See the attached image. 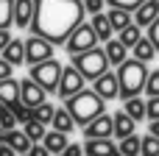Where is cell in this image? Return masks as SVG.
<instances>
[{
    "label": "cell",
    "mask_w": 159,
    "mask_h": 156,
    "mask_svg": "<svg viewBox=\"0 0 159 156\" xmlns=\"http://www.w3.org/2000/svg\"><path fill=\"white\" fill-rule=\"evenodd\" d=\"M84 3L81 0H34L31 33L48 39L53 47L64 45L70 33L84 22Z\"/></svg>",
    "instance_id": "cell-1"
},
{
    "label": "cell",
    "mask_w": 159,
    "mask_h": 156,
    "mask_svg": "<svg viewBox=\"0 0 159 156\" xmlns=\"http://www.w3.org/2000/svg\"><path fill=\"white\" fill-rule=\"evenodd\" d=\"M64 109L73 114V120H75V126H87L89 120H95L98 114H103L106 112V100L95 92V89H81V92H75V95H70L67 100H64Z\"/></svg>",
    "instance_id": "cell-2"
},
{
    "label": "cell",
    "mask_w": 159,
    "mask_h": 156,
    "mask_svg": "<svg viewBox=\"0 0 159 156\" xmlns=\"http://www.w3.org/2000/svg\"><path fill=\"white\" fill-rule=\"evenodd\" d=\"M117 87H120V98H137L145 89V78H148V67L137 59H126L123 64H117Z\"/></svg>",
    "instance_id": "cell-3"
},
{
    "label": "cell",
    "mask_w": 159,
    "mask_h": 156,
    "mask_svg": "<svg viewBox=\"0 0 159 156\" xmlns=\"http://www.w3.org/2000/svg\"><path fill=\"white\" fill-rule=\"evenodd\" d=\"M73 59V67L84 75V81H95L98 75H103L109 70V59L103 53V47H92V50H84V53H75L70 56Z\"/></svg>",
    "instance_id": "cell-4"
},
{
    "label": "cell",
    "mask_w": 159,
    "mask_h": 156,
    "mask_svg": "<svg viewBox=\"0 0 159 156\" xmlns=\"http://www.w3.org/2000/svg\"><path fill=\"white\" fill-rule=\"evenodd\" d=\"M28 78H31L36 87H42L45 92H56L59 78H61V64H59L56 59H48V61H39V64H31Z\"/></svg>",
    "instance_id": "cell-5"
},
{
    "label": "cell",
    "mask_w": 159,
    "mask_h": 156,
    "mask_svg": "<svg viewBox=\"0 0 159 156\" xmlns=\"http://www.w3.org/2000/svg\"><path fill=\"white\" fill-rule=\"evenodd\" d=\"M92 47H98V36H95V31H92L89 22H81V25L70 33V39L64 42V50H67L70 56L84 53V50H92Z\"/></svg>",
    "instance_id": "cell-6"
},
{
    "label": "cell",
    "mask_w": 159,
    "mask_h": 156,
    "mask_svg": "<svg viewBox=\"0 0 159 156\" xmlns=\"http://www.w3.org/2000/svg\"><path fill=\"white\" fill-rule=\"evenodd\" d=\"M53 56H56V47L48 39L34 36V33L25 39V64H39V61H48Z\"/></svg>",
    "instance_id": "cell-7"
},
{
    "label": "cell",
    "mask_w": 159,
    "mask_h": 156,
    "mask_svg": "<svg viewBox=\"0 0 159 156\" xmlns=\"http://www.w3.org/2000/svg\"><path fill=\"white\" fill-rule=\"evenodd\" d=\"M84 89V75L70 64V67H61V78H59V87H56V95L61 98V100H67L70 95H75V92H81Z\"/></svg>",
    "instance_id": "cell-8"
},
{
    "label": "cell",
    "mask_w": 159,
    "mask_h": 156,
    "mask_svg": "<svg viewBox=\"0 0 159 156\" xmlns=\"http://www.w3.org/2000/svg\"><path fill=\"white\" fill-rule=\"evenodd\" d=\"M84 128V140H112V114H98L95 120H89L87 126H81Z\"/></svg>",
    "instance_id": "cell-9"
},
{
    "label": "cell",
    "mask_w": 159,
    "mask_h": 156,
    "mask_svg": "<svg viewBox=\"0 0 159 156\" xmlns=\"http://www.w3.org/2000/svg\"><path fill=\"white\" fill-rule=\"evenodd\" d=\"M45 100H48V92H45L42 87H36L31 78H22V81H20V103H22V106L36 109V106L45 103Z\"/></svg>",
    "instance_id": "cell-10"
},
{
    "label": "cell",
    "mask_w": 159,
    "mask_h": 156,
    "mask_svg": "<svg viewBox=\"0 0 159 156\" xmlns=\"http://www.w3.org/2000/svg\"><path fill=\"white\" fill-rule=\"evenodd\" d=\"M95 92L103 98V100H115V98H120V87H117V75L112 73V70H106L103 75H98L95 78Z\"/></svg>",
    "instance_id": "cell-11"
},
{
    "label": "cell",
    "mask_w": 159,
    "mask_h": 156,
    "mask_svg": "<svg viewBox=\"0 0 159 156\" xmlns=\"http://www.w3.org/2000/svg\"><path fill=\"white\" fill-rule=\"evenodd\" d=\"M131 14H134V25L148 28V25L159 17V0H145V3H140Z\"/></svg>",
    "instance_id": "cell-12"
},
{
    "label": "cell",
    "mask_w": 159,
    "mask_h": 156,
    "mask_svg": "<svg viewBox=\"0 0 159 156\" xmlns=\"http://www.w3.org/2000/svg\"><path fill=\"white\" fill-rule=\"evenodd\" d=\"M0 53H3L0 59H6L11 67L25 64V39H20V36H17V39H11V42H8V45H6Z\"/></svg>",
    "instance_id": "cell-13"
},
{
    "label": "cell",
    "mask_w": 159,
    "mask_h": 156,
    "mask_svg": "<svg viewBox=\"0 0 159 156\" xmlns=\"http://www.w3.org/2000/svg\"><path fill=\"white\" fill-rule=\"evenodd\" d=\"M0 103L6 109H14L20 103V81L17 78H3L0 81Z\"/></svg>",
    "instance_id": "cell-14"
},
{
    "label": "cell",
    "mask_w": 159,
    "mask_h": 156,
    "mask_svg": "<svg viewBox=\"0 0 159 156\" xmlns=\"http://www.w3.org/2000/svg\"><path fill=\"white\" fill-rule=\"evenodd\" d=\"M3 142H6V145H8V148H11L17 156H25L28 151H31V145H34V142L25 137V131H20V128H11V131H6Z\"/></svg>",
    "instance_id": "cell-15"
},
{
    "label": "cell",
    "mask_w": 159,
    "mask_h": 156,
    "mask_svg": "<svg viewBox=\"0 0 159 156\" xmlns=\"http://www.w3.org/2000/svg\"><path fill=\"white\" fill-rule=\"evenodd\" d=\"M112 128H115V131H112V137L123 140V137H131V134H134L137 123H134V120L120 109V112H115V114H112Z\"/></svg>",
    "instance_id": "cell-16"
},
{
    "label": "cell",
    "mask_w": 159,
    "mask_h": 156,
    "mask_svg": "<svg viewBox=\"0 0 159 156\" xmlns=\"http://www.w3.org/2000/svg\"><path fill=\"white\" fill-rule=\"evenodd\" d=\"M89 25H92V31H95L98 42H109V39H115V28L109 25V17H106V11H98V14H92Z\"/></svg>",
    "instance_id": "cell-17"
},
{
    "label": "cell",
    "mask_w": 159,
    "mask_h": 156,
    "mask_svg": "<svg viewBox=\"0 0 159 156\" xmlns=\"http://www.w3.org/2000/svg\"><path fill=\"white\" fill-rule=\"evenodd\" d=\"M34 17V0H14V25L28 28Z\"/></svg>",
    "instance_id": "cell-18"
},
{
    "label": "cell",
    "mask_w": 159,
    "mask_h": 156,
    "mask_svg": "<svg viewBox=\"0 0 159 156\" xmlns=\"http://www.w3.org/2000/svg\"><path fill=\"white\" fill-rule=\"evenodd\" d=\"M81 148H84V156H109L117 145L112 140H87Z\"/></svg>",
    "instance_id": "cell-19"
},
{
    "label": "cell",
    "mask_w": 159,
    "mask_h": 156,
    "mask_svg": "<svg viewBox=\"0 0 159 156\" xmlns=\"http://www.w3.org/2000/svg\"><path fill=\"white\" fill-rule=\"evenodd\" d=\"M115 39H117V42H120V45H123L126 50H131V47H134V45H137V42L143 39V28L131 22V25H126L123 31H117V36H115Z\"/></svg>",
    "instance_id": "cell-20"
},
{
    "label": "cell",
    "mask_w": 159,
    "mask_h": 156,
    "mask_svg": "<svg viewBox=\"0 0 159 156\" xmlns=\"http://www.w3.org/2000/svg\"><path fill=\"white\" fill-rule=\"evenodd\" d=\"M131 59H137V61H143V64H148L151 59H157V47L151 45L148 36H143V39L131 47Z\"/></svg>",
    "instance_id": "cell-21"
},
{
    "label": "cell",
    "mask_w": 159,
    "mask_h": 156,
    "mask_svg": "<svg viewBox=\"0 0 159 156\" xmlns=\"http://www.w3.org/2000/svg\"><path fill=\"white\" fill-rule=\"evenodd\" d=\"M103 53H106V59H109V64H123L126 59H129V50L117 42V39H109V42H103Z\"/></svg>",
    "instance_id": "cell-22"
},
{
    "label": "cell",
    "mask_w": 159,
    "mask_h": 156,
    "mask_svg": "<svg viewBox=\"0 0 159 156\" xmlns=\"http://www.w3.org/2000/svg\"><path fill=\"white\" fill-rule=\"evenodd\" d=\"M50 126H53V131H61V134H70L73 128H75V120H73V114L61 106V109H56L53 112V120H50Z\"/></svg>",
    "instance_id": "cell-23"
},
{
    "label": "cell",
    "mask_w": 159,
    "mask_h": 156,
    "mask_svg": "<svg viewBox=\"0 0 159 156\" xmlns=\"http://www.w3.org/2000/svg\"><path fill=\"white\" fill-rule=\"evenodd\" d=\"M123 112L134 120V123H143L145 120V100L137 95V98H126L123 100Z\"/></svg>",
    "instance_id": "cell-24"
},
{
    "label": "cell",
    "mask_w": 159,
    "mask_h": 156,
    "mask_svg": "<svg viewBox=\"0 0 159 156\" xmlns=\"http://www.w3.org/2000/svg\"><path fill=\"white\" fill-rule=\"evenodd\" d=\"M42 145H45L53 156H59L67 145H70V142H67V134H61V131H48V134H45V140H42Z\"/></svg>",
    "instance_id": "cell-25"
},
{
    "label": "cell",
    "mask_w": 159,
    "mask_h": 156,
    "mask_svg": "<svg viewBox=\"0 0 159 156\" xmlns=\"http://www.w3.org/2000/svg\"><path fill=\"white\" fill-rule=\"evenodd\" d=\"M106 17H109V25L115 28V33L134 22V20H131V11H123V8H112V11H106Z\"/></svg>",
    "instance_id": "cell-26"
},
{
    "label": "cell",
    "mask_w": 159,
    "mask_h": 156,
    "mask_svg": "<svg viewBox=\"0 0 159 156\" xmlns=\"http://www.w3.org/2000/svg\"><path fill=\"white\" fill-rule=\"evenodd\" d=\"M117 154L120 156H140V137L131 134V137L117 140Z\"/></svg>",
    "instance_id": "cell-27"
},
{
    "label": "cell",
    "mask_w": 159,
    "mask_h": 156,
    "mask_svg": "<svg viewBox=\"0 0 159 156\" xmlns=\"http://www.w3.org/2000/svg\"><path fill=\"white\" fill-rule=\"evenodd\" d=\"M53 112H56V106H53L50 100H45V103H39L36 109H31V120H36V123H42V126H48V123L53 120Z\"/></svg>",
    "instance_id": "cell-28"
},
{
    "label": "cell",
    "mask_w": 159,
    "mask_h": 156,
    "mask_svg": "<svg viewBox=\"0 0 159 156\" xmlns=\"http://www.w3.org/2000/svg\"><path fill=\"white\" fill-rule=\"evenodd\" d=\"M22 131H25V137H28L34 145H39V142L45 140V134H48V128H45L42 123H36V120H28V123L22 126Z\"/></svg>",
    "instance_id": "cell-29"
},
{
    "label": "cell",
    "mask_w": 159,
    "mask_h": 156,
    "mask_svg": "<svg viewBox=\"0 0 159 156\" xmlns=\"http://www.w3.org/2000/svg\"><path fill=\"white\" fill-rule=\"evenodd\" d=\"M14 25V0H0V31Z\"/></svg>",
    "instance_id": "cell-30"
},
{
    "label": "cell",
    "mask_w": 159,
    "mask_h": 156,
    "mask_svg": "<svg viewBox=\"0 0 159 156\" xmlns=\"http://www.w3.org/2000/svg\"><path fill=\"white\" fill-rule=\"evenodd\" d=\"M140 156H159V140L157 137H151V134L140 137Z\"/></svg>",
    "instance_id": "cell-31"
},
{
    "label": "cell",
    "mask_w": 159,
    "mask_h": 156,
    "mask_svg": "<svg viewBox=\"0 0 159 156\" xmlns=\"http://www.w3.org/2000/svg\"><path fill=\"white\" fill-rule=\"evenodd\" d=\"M148 98H159V70H151L148 78H145V89H143Z\"/></svg>",
    "instance_id": "cell-32"
},
{
    "label": "cell",
    "mask_w": 159,
    "mask_h": 156,
    "mask_svg": "<svg viewBox=\"0 0 159 156\" xmlns=\"http://www.w3.org/2000/svg\"><path fill=\"white\" fill-rule=\"evenodd\" d=\"M109 8H123V11H134L140 3H145V0H103Z\"/></svg>",
    "instance_id": "cell-33"
},
{
    "label": "cell",
    "mask_w": 159,
    "mask_h": 156,
    "mask_svg": "<svg viewBox=\"0 0 159 156\" xmlns=\"http://www.w3.org/2000/svg\"><path fill=\"white\" fill-rule=\"evenodd\" d=\"M0 128H3V131H11V128H17V117H14V114H11L6 106L0 109Z\"/></svg>",
    "instance_id": "cell-34"
},
{
    "label": "cell",
    "mask_w": 159,
    "mask_h": 156,
    "mask_svg": "<svg viewBox=\"0 0 159 156\" xmlns=\"http://www.w3.org/2000/svg\"><path fill=\"white\" fill-rule=\"evenodd\" d=\"M145 120H159V98L145 100Z\"/></svg>",
    "instance_id": "cell-35"
},
{
    "label": "cell",
    "mask_w": 159,
    "mask_h": 156,
    "mask_svg": "<svg viewBox=\"0 0 159 156\" xmlns=\"http://www.w3.org/2000/svg\"><path fill=\"white\" fill-rule=\"evenodd\" d=\"M8 112H11V114L17 117V123H22V126L31 120V109H28V106H22V103H17V106H14V109H8Z\"/></svg>",
    "instance_id": "cell-36"
},
{
    "label": "cell",
    "mask_w": 159,
    "mask_h": 156,
    "mask_svg": "<svg viewBox=\"0 0 159 156\" xmlns=\"http://www.w3.org/2000/svg\"><path fill=\"white\" fill-rule=\"evenodd\" d=\"M145 36L151 39V45L157 47V53H159V17L151 22V25H148V33H145Z\"/></svg>",
    "instance_id": "cell-37"
},
{
    "label": "cell",
    "mask_w": 159,
    "mask_h": 156,
    "mask_svg": "<svg viewBox=\"0 0 159 156\" xmlns=\"http://www.w3.org/2000/svg\"><path fill=\"white\" fill-rule=\"evenodd\" d=\"M81 3H84V11H87V14H98V11L106 8L103 0H81Z\"/></svg>",
    "instance_id": "cell-38"
},
{
    "label": "cell",
    "mask_w": 159,
    "mask_h": 156,
    "mask_svg": "<svg viewBox=\"0 0 159 156\" xmlns=\"http://www.w3.org/2000/svg\"><path fill=\"white\" fill-rule=\"evenodd\" d=\"M59 156H84V148H81V145H75V142H70V145H67Z\"/></svg>",
    "instance_id": "cell-39"
},
{
    "label": "cell",
    "mask_w": 159,
    "mask_h": 156,
    "mask_svg": "<svg viewBox=\"0 0 159 156\" xmlns=\"http://www.w3.org/2000/svg\"><path fill=\"white\" fill-rule=\"evenodd\" d=\"M3 78H14V67L6 61V59H0V81Z\"/></svg>",
    "instance_id": "cell-40"
},
{
    "label": "cell",
    "mask_w": 159,
    "mask_h": 156,
    "mask_svg": "<svg viewBox=\"0 0 159 156\" xmlns=\"http://www.w3.org/2000/svg\"><path fill=\"white\" fill-rule=\"evenodd\" d=\"M25 156H53V154H50V151H48V148L39 142V145H31V151H28Z\"/></svg>",
    "instance_id": "cell-41"
},
{
    "label": "cell",
    "mask_w": 159,
    "mask_h": 156,
    "mask_svg": "<svg viewBox=\"0 0 159 156\" xmlns=\"http://www.w3.org/2000/svg\"><path fill=\"white\" fill-rule=\"evenodd\" d=\"M11 39H14V36H11V31H0V50H3Z\"/></svg>",
    "instance_id": "cell-42"
},
{
    "label": "cell",
    "mask_w": 159,
    "mask_h": 156,
    "mask_svg": "<svg viewBox=\"0 0 159 156\" xmlns=\"http://www.w3.org/2000/svg\"><path fill=\"white\" fill-rule=\"evenodd\" d=\"M148 134L159 140V120H151V123H148Z\"/></svg>",
    "instance_id": "cell-43"
},
{
    "label": "cell",
    "mask_w": 159,
    "mask_h": 156,
    "mask_svg": "<svg viewBox=\"0 0 159 156\" xmlns=\"http://www.w3.org/2000/svg\"><path fill=\"white\" fill-rule=\"evenodd\" d=\"M0 156H17V154H14V151H11L6 142H0Z\"/></svg>",
    "instance_id": "cell-44"
},
{
    "label": "cell",
    "mask_w": 159,
    "mask_h": 156,
    "mask_svg": "<svg viewBox=\"0 0 159 156\" xmlns=\"http://www.w3.org/2000/svg\"><path fill=\"white\" fill-rule=\"evenodd\" d=\"M109 156H120V154H117V148H115V151H112V154H109Z\"/></svg>",
    "instance_id": "cell-45"
},
{
    "label": "cell",
    "mask_w": 159,
    "mask_h": 156,
    "mask_svg": "<svg viewBox=\"0 0 159 156\" xmlns=\"http://www.w3.org/2000/svg\"><path fill=\"white\" fill-rule=\"evenodd\" d=\"M0 109H3V103H0Z\"/></svg>",
    "instance_id": "cell-46"
}]
</instances>
